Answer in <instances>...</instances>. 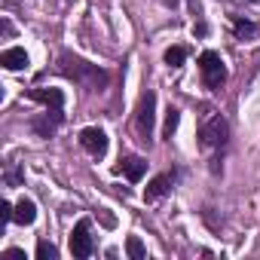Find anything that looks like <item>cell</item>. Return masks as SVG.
<instances>
[{
    "mask_svg": "<svg viewBox=\"0 0 260 260\" xmlns=\"http://www.w3.org/2000/svg\"><path fill=\"white\" fill-rule=\"evenodd\" d=\"M226 138H230V125H226V119H223L220 113L205 116V122H202V128H199V141H202V147H220V144H226Z\"/></svg>",
    "mask_w": 260,
    "mask_h": 260,
    "instance_id": "3",
    "label": "cell"
},
{
    "mask_svg": "<svg viewBox=\"0 0 260 260\" xmlns=\"http://www.w3.org/2000/svg\"><path fill=\"white\" fill-rule=\"evenodd\" d=\"M119 169H122V175L128 181H141L144 172H147V159H141V156H125V159H119Z\"/></svg>",
    "mask_w": 260,
    "mask_h": 260,
    "instance_id": "10",
    "label": "cell"
},
{
    "mask_svg": "<svg viewBox=\"0 0 260 260\" xmlns=\"http://www.w3.org/2000/svg\"><path fill=\"white\" fill-rule=\"evenodd\" d=\"M55 125H58V122L49 119V110H46V116H34V119H31V128H34L40 138H49V135L55 132Z\"/></svg>",
    "mask_w": 260,
    "mask_h": 260,
    "instance_id": "12",
    "label": "cell"
},
{
    "mask_svg": "<svg viewBox=\"0 0 260 260\" xmlns=\"http://www.w3.org/2000/svg\"><path fill=\"white\" fill-rule=\"evenodd\" d=\"M248 4H257V0H248Z\"/></svg>",
    "mask_w": 260,
    "mask_h": 260,
    "instance_id": "22",
    "label": "cell"
},
{
    "mask_svg": "<svg viewBox=\"0 0 260 260\" xmlns=\"http://www.w3.org/2000/svg\"><path fill=\"white\" fill-rule=\"evenodd\" d=\"M71 254L80 257V260L92 257V236H89V220H86V217L77 220V226H74V233H71Z\"/></svg>",
    "mask_w": 260,
    "mask_h": 260,
    "instance_id": "6",
    "label": "cell"
},
{
    "mask_svg": "<svg viewBox=\"0 0 260 260\" xmlns=\"http://www.w3.org/2000/svg\"><path fill=\"white\" fill-rule=\"evenodd\" d=\"M80 144H83V150H86V153H92L95 159L107 153V135L101 132L98 125H89V128H83V132H80Z\"/></svg>",
    "mask_w": 260,
    "mask_h": 260,
    "instance_id": "7",
    "label": "cell"
},
{
    "mask_svg": "<svg viewBox=\"0 0 260 260\" xmlns=\"http://www.w3.org/2000/svg\"><path fill=\"white\" fill-rule=\"evenodd\" d=\"M31 98L40 101V104H46L55 122L64 119V113H61V110H64V92H61V89H31Z\"/></svg>",
    "mask_w": 260,
    "mask_h": 260,
    "instance_id": "5",
    "label": "cell"
},
{
    "mask_svg": "<svg viewBox=\"0 0 260 260\" xmlns=\"http://www.w3.org/2000/svg\"><path fill=\"white\" fill-rule=\"evenodd\" d=\"M13 214H16V205H10V202H0V220H4V223H10V220H13Z\"/></svg>",
    "mask_w": 260,
    "mask_h": 260,
    "instance_id": "18",
    "label": "cell"
},
{
    "mask_svg": "<svg viewBox=\"0 0 260 260\" xmlns=\"http://www.w3.org/2000/svg\"><path fill=\"white\" fill-rule=\"evenodd\" d=\"M199 71H202V83H205L208 89H220V86L226 83V64H223V58H220L217 52H211V49H205V52L199 55Z\"/></svg>",
    "mask_w": 260,
    "mask_h": 260,
    "instance_id": "2",
    "label": "cell"
},
{
    "mask_svg": "<svg viewBox=\"0 0 260 260\" xmlns=\"http://www.w3.org/2000/svg\"><path fill=\"white\" fill-rule=\"evenodd\" d=\"M58 71L68 77V80H74V83H80L86 92H101L104 86H107V71H101L98 64H89V61H83V58H77V55H71V52H61L58 55Z\"/></svg>",
    "mask_w": 260,
    "mask_h": 260,
    "instance_id": "1",
    "label": "cell"
},
{
    "mask_svg": "<svg viewBox=\"0 0 260 260\" xmlns=\"http://www.w3.org/2000/svg\"><path fill=\"white\" fill-rule=\"evenodd\" d=\"M153 119H156V92H150V89H147V92L141 95V104H138V119H135L141 141H150V135H153Z\"/></svg>",
    "mask_w": 260,
    "mask_h": 260,
    "instance_id": "4",
    "label": "cell"
},
{
    "mask_svg": "<svg viewBox=\"0 0 260 260\" xmlns=\"http://www.w3.org/2000/svg\"><path fill=\"white\" fill-rule=\"evenodd\" d=\"M7 181H10V184H19V181H22V175H19V172H16V169H13V172H10V175H7Z\"/></svg>",
    "mask_w": 260,
    "mask_h": 260,
    "instance_id": "20",
    "label": "cell"
},
{
    "mask_svg": "<svg viewBox=\"0 0 260 260\" xmlns=\"http://www.w3.org/2000/svg\"><path fill=\"white\" fill-rule=\"evenodd\" d=\"M37 257H40V260H55V257H58V248H55L52 242L40 239V242H37Z\"/></svg>",
    "mask_w": 260,
    "mask_h": 260,
    "instance_id": "16",
    "label": "cell"
},
{
    "mask_svg": "<svg viewBox=\"0 0 260 260\" xmlns=\"http://www.w3.org/2000/svg\"><path fill=\"white\" fill-rule=\"evenodd\" d=\"M13 220L22 223V226H31V223L37 220V205H34L31 199H19V202H16V214H13Z\"/></svg>",
    "mask_w": 260,
    "mask_h": 260,
    "instance_id": "11",
    "label": "cell"
},
{
    "mask_svg": "<svg viewBox=\"0 0 260 260\" xmlns=\"http://www.w3.org/2000/svg\"><path fill=\"white\" fill-rule=\"evenodd\" d=\"M172 184H175V172L156 175V178L147 184V190H144V199H147V202H156V199H162V196L172 190Z\"/></svg>",
    "mask_w": 260,
    "mask_h": 260,
    "instance_id": "8",
    "label": "cell"
},
{
    "mask_svg": "<svg viewBox=\"0 0 260 260\" xmlns=\"http://www.w3.org/2000/svg\"><path fill=\"white\" fill-rule=\"evenodd\" d=\"M178 122H181V110L169 107V113H166V138H169V141H172V135H175V128H178Z\"/></svg>",
    "mask_w": 260,
    "mask_h": 260,
    "instance_id": "17",
    "label": "cell"
},
{
    "mask_svg": "<svg viewBox=\"0 0 260 260\" xmlns=\"http://www.w3.org/2000/svg\"><path fill=\"white\" fill-rule=\"evenodd\" d=\"M125 251H128V257H132V260H144V257H147V248H144V242H141L138 236H128Z\"/></svg>",
    "mask_w": 260,
    "mask_h": 260,
    "instance_id": "14",
    "label": "cell"
},
{
    "mask_svg": "<svg viewBox=\"0 0 260 260\" xmlns=\"http://www.w3.org/2000/svg\"><path fill=\"white\" fill-rule=\"evenodd\" d=\"M0 64L7 71H22V68H28V55H25L22 46H10V49L0 52Z\"/></svg>",
    "mask_w": 260,
    "mask_h": 260,
    "instance_id": "9",
    "label": "cell"
},
{
    "mask_svg": "<svg viewBox=\"0 0 260 260\" xmlns=\"http://www.w3.org/2000/svg\"><path fill=\"white\" fill-rule=\"evenodd\" d=\"M184 61H187V49L184 46H169L166 49V64L169 68H181Z\"/></svg>",
    "mask_w": 260,
    "mask_h": 260,
    "instance_id": "15",
    "label": "cell"
},
{
    "mask_svg": "<svg viewBox=\"0 0 260 260\" xmlns=\"http://www.w3.org/2000/svg\"><path fill=\"white\" fill-rule=\"evenodd\" d=\"M187 7H190V13H193V16H202V7H199V0H187Z\"/></svg>",
    "mask_w": 260,
    "mask_h": 260,
    "instance_id": "19",
    "label": "cell"
},
{
    "mask_svg": "<svg viewBox=\"0 0 260 260\" xmlns=\"http://www.w3.org/2000/svg\"><path fill=\"white\" fill-rule=\"evenodd\" d=\"M233 31H236V37H242V40H254V37L260 34V28H257L254 22H248V19H236V22H233Z\"/></svg>",
    "mask_w": 260,
    "mask_h": 260,
    "instance_id": "13",
    "label": "cell"
},
{
    "mask_svg": "<svg viewBox=\"0 0 260 260\" xmlns=\"http://www.w3.org/2000/svg\"><path fill=\"white\" fill-rule=\"evenodd\" d=\"M7 254H10V257H25V251H22V248H10Z\"/></svg>",
    "mask_w": 260,
    "mask_h": 260,
    "instance_id": "21",
    "label": "cell"
}]
</instances>
